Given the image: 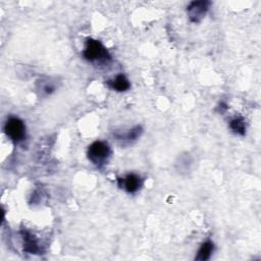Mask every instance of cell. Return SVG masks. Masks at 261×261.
<instances>
[{
	"instance_id": "4",
	"label": "cell",
	"mask_w": 261,
	"mask_h": 261,
	"mask_svg": "<svg viewBox=\"0 0 261 261\" xmlns=\"http://www.w3.org/2000/svg\"><path fill=\"white\" fill-rule=\"evenodd\" d=\"M210 6V2L206 0L193 1L187 7L189 19L192 22H200L206 15Z\"/></svg>"
},
{
	"instance_id": "9",
	"label": "cell",
	"mask_w": 261,
	"mask_h": 261,
	"mask_svg": "<svg viewBox=\"0 0 261 261\" xmlns=\"http://www.w3.org/2000/svg\"><path fill=\"white\" fill-rule=\"evenodd\" d=\"M213 250H214L213 243L211 241H205L204 243H202L201 247L199 248L195 259L199 261H206L210 258Z\"/></svg>"
},
{
	"instance_id": "5",
	"label": "cell",
	"mask_w": 261,
	"mask_h": 261,
	"mask_svg": "<svg viewBox=\"0 0 261 261\" xmlns=\"http://www.w3.org/2000/svg\"><path fill=\"white\" fill-rule=\"evenodd\" d=\"M117 185L126 193L134 194L138 192L143 186V178L136 173H128L124 177L117 178Z\"/></svg>"
},
{
	"instance_id": "1",
	"label": "cell",
	"mask_w": 261,
	"mask_h": 261,
	"mask_svg": "<svg viewBox=\"0 0 261 261\" xmlns=\"http://www.w3.org/2000/svg\"><path fill=\"white\" fill-rule=\"evenodd\" d=\"M88 159L98 168H101L105 165L110 156H111V149L109 145L104 141H95L93 142L87 151Z\"/></svg>"
},
{
	"instance_id": "3",
	"label": "cell",
	"mask_w": 261,
	"mask_h": 261,
	"mask_svg": "<svg viewBox=\"0 0 261 261\" xmlns=\"http://www.w3.org/2000/svg\"><path fill=\"white\" fill-rule=\"evenodd\" d=\"M4 133L13 143H19L25 139V124L20 118L10 116L4 124Z\"/></svg>"
},
{
	"instance_id": "10",
	"label": "cell",
	"mask_w": 261,
	"mask_h": 261,
	"mask_svg": "<svg viewBox=\"0 0 261 261\" xmlns=\"http://www.w3.org/2000/svg\"><path fill=\"white\" fill-rule=\"evenodd\" d=\"M229 127L232 132L236 134H239L241 136L245 135L246 133V124L245 120L242 117H236L229 121Z\"/></svg>"
},
{
	"instance_id": "8",
	"label": "cell",
	"mask_w": 261,
	"mask_h": 261,
	"mask_svg": "<svg viewBox=\"0 0 261 261\" xmlns=\"http://www.w3.org/2000/svg\"><path fill=\"white\" fill-rule=\"evenodd\" d=\"M143 129H142V126L140 125H137L135 127H133L132 129L127 130L126 133H122V134H115V138L118 140V141H122V142H133V141H136L142 134Z\"/></svg>"
},
{
	"instance_id": "2",
	"label": "cell",
	"mask_w": 261,
	"mask_h": 261,
	"mask_svg": "<svg viewBox=\"0 0 261 261\" xmlns=\"http://www.w3.org/2000/svg\"><path fill=\"white\" fill-rule=\"evenodd\" d=\"M83 56L86 60L91 62H107L111 59V56L104 45L94 39H89L86 42Z\"/></svg>"
},
{
	"instance_id": "7",
	"label": "cell",
	"mask_w": 261,
	"mask_h": 261,
	"mask_svg": "<svg viewBox=\"0 0 261 261\" xmlns=\"http://www.w3.org/2000/svg\"><path fill=\"white\" fill-rule=\"evenodd\" d=\"M21 237L23 240V251L31 254H38L40 246L37 239L28 230H21Z\"/></svg>"
},
{
	"instance_id": "6",
	"label": "cell",
	"mask_w": 261,
	"mask_h": 261,
	"mask_svg": "<svg viewBox=\"0 0 261 261\" xmlns=\"http://www.w3.org/2000/svg\"><path fill=\"white\" fill-rule=\"evenodd\" d=\"M106 85L108 88H110L111 90L116 91V92H124L130 88L129 81L122 73L117 74L114 79L107 81Z\"/></svg>"
}]
</instances>
